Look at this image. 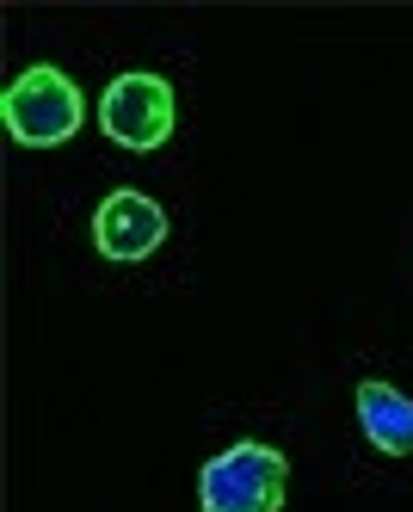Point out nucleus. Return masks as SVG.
Returning <instances> with one entry per match:
<instances>
[{
	"label": "nucleus",
	"mask_w": 413,
	"mask_h": 512,
	"mask_svg": "<svg viewBox=\"0 0 413 512\" xmlns=\"http://www.w3.org/2000/svg\"><path fill=\"white\" fill-rule=\"evenodd\" d=\"M0 118H7V136L25 142V149H62V142L81 130L87 99L62 68L31 62L25 75H13V87L0 93Z\"/></svg>",
	"instance_id": "1"
},
{
	"label": "nucleus",
	"mask_w": 413,
	"mask_h": 512,
	"mask_svg": "<svg viewBox=\"0 0 413 512\" xmlns=\"http://www.w3.org/2000/svg\"><path fill=\"white\" fill-rule=\"evenodd\" d=\"M290 488V463L284 451L259 445V438H241L222 457L204 463L198 475V506L204 512H278Z\"/></svg>",
	"instance_id": "2"
},
{
	"label": "nucleus",
	"mask_w": 413,
	"mask_h": 512,
	"mask_svg": "<svg viewBox=\"0 0 413 512\" xmlns=\"http://www.w3.org/2000/svg\"><path fill=\"white\" fill-rule=\"evenodd\" d=\"M173 118H179V105H173V87L161 75H142V68H130V75H118L105 87L99 99V130L118 142V149H161V142L173 136Z\"/></svg>",
	"instance_id": "3"
},
{
	"label": "nucleus",
	"mask_w": 413,
	"mask_h": 512,
	"mask_svg": "<svg viewBox=\"0 0 413 512\" xmlns=\"http://www.w3.org/2000/svg\"><path fill=\"white\" fill-rule=\"evenodd\" d=\"M167 241V210L148 198V192H111L99 210H93V247L118 266H136L148 260Z\"/></svg>",
	"instance_id": "4"
},
{
	"label": "nucleus",
	"mask_w": 413,
	"mask_h": 512,
	"mask_svg": "<svg viewBox=\"0 0 413 512\" xmlns=\"http://www.w3.org/2000/svg\"><path fill=\"white\" fill-rule=\"evenodd\" d=\"M358 426L383 457H413V401L395 383H358Z\"/></svg>",
	"instance_id": "5"
}]
</instances>
